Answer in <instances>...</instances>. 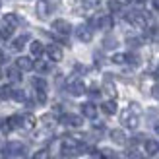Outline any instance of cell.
<instances>
[{
	"label": "cell",
	"instance_id": "30",
	"mask_svg": "<svg viewBox=\"0 0 159 159\" xmlns=\"http://www.w3.org/2000/svg\"><path fill=\"white\" fill-rule=\"evenodd\" d=\"M120 0H109V8H111V10H113V12H116V10H120Z\"/></svg>",
	"mask_w": 159,
	"mask_h": 159
},
{
	"label": "cell",
	"instance_id": "33",
	"mask_svg": "<svg viewBox=\"0 0 159 159\" xmlns=\"http://www.w3.org/2000/svg\"><path fill=\"white\" fill-rule=\"evenodd\" d=\"M37 101L41 103V105H45V103H47V95H45V91H37Z\"/></svg>",
	"mask_w": 159,
	"mask_h": 159
},
{
	"label": "cell",
	"instance_id": "27",
	"mask_svg": "<svg viewBox=\"0 0 159 159\" xmlns=\"http://www.w3.org/2000/svg\"><path fill=\"white\" fill-rule=\"evenodd\" d=\"M99 157H103V159H115L116 155H115V152H111V149H101Z\"/></svg>",
	"mask_w": 159,
	"mask_h": 159
},
{
	"label": "cell",
	"instance_id": "3",
	"mask_svg": "<svg viewBox=\"0 0 159 159\" xmlns=\"http://www.w3.org/2000/svg\"><path fill=\"white\" fill-rule=\"evenodd\" d=\"M76 37H78L82 43H89L91 39H93V27L89 25V23H82V25H78Z\"/></svg>",
	"mask_w": 159,
	"mask_h": 159
},
{
	"label": "cell",
	"instance_id": "35",
	"mask_svg": "<svg viewBox=\"0 0 159 159\" xmlns=\"http://www.w3.org/2000/svg\"><path fill=\"white\" fill-rule=\"evenodd\" d=\"M152 95H153L155 99H159V84H157V85H153V89H152Z\"/></svg>",
	"mask_w": 159,
	"mask_h": 159
},
{
	"label": "cell",
	"instance_id": "36",
	"mask_svg": "<svg viewBox=\"0 0 159 159\" xmlns=\"http://www.w3.org/2000/svg\"><path fill=\"white\" fill-rule=\"evenodd\" d=\"M6 60H8V57H6V52H4V51H0V64H4Z\"/></svg>",
	"mask_w": 159,
	"mask_h": 159
},
{
	"label": "cell",
	"instance_id": "19",
	"mask_svg": "<svg viewBox=\"0 0 159 159\" xmlns=\"http://www.w3.org/2000/svg\"><path fill=\"white\" fill-rule=\"evenodd\" d=\"M144 148H146V152L149 153V155H155L157 152H159V144L155 140H148L146 144H144Z\"/></svg>",
	"mask_w": 159,
	"mask_h": 159
},
{
	"label": "cell",
	"instance_id": "23",
	"mask_svg": "<svg viewBox=\"0 0 159 159\" xmlns=\"http://www.w3.org/2000/svg\"><path fill=\"white\" fill-rule=\"evenodd\" d=\"M12 99H14V101H20V103H21V101H25V91H21V89H14V91H12Z\"/></svg>",
	"mask_w": 159,
	"mask_h": 159
},
{
	"label": "cell",
	"instance_id": "13",
	"mask_svg": "<svg viewBox=\"0 0 159 159\" xmlns=\"http://www.w3.org/2000/svg\"><path fill=\"white\" fill-rule=\"evenodd\" d=\"M82 115L87 116V118H95L97 116V109H95L93 103H84L82 105Z\"/></svg>",
	"mask_w": 159,
	"mask_h": 159
},
{
	"label": "cell",
	"instance_id": "6",
	"mask_svg": "<svg viewBox=\"0 0 159 159\" xmlns=\"http://www.w3.org/2000/svg\"><path fill=\"white\" fill-rule=\"evenodd\" d=\"M52 29L57 31V33H60V35H68L70 31H72V25H70L66 20H54L52 21Z\"/></svg>",
	"mask_w": 159,
	"mask_h": 159
},
{
	"label": "cell",
	"instance_id": "1",
	"mask_svg": "<svg viewBox=\"0 0 159 159\" xmlns=\"http://www.w3.org/2000/svg\"><path fill=\"white\" fill-rule=\"evenodd\" d=\"M126 20H128L132 25H148L149 23V20H152V16H149L148 12H144V10H132V12H128L126 14Z\"/></svg>",
	"mask_w": 159,
	"mask_h": 159
},
{
	"label": "cell",
	"instance_id": "7",
	"mask_svg": "<svg viewBox=\"0 0 159 159\" xmlns=\"http://www.w3.org/2000/svg\"><path fill=\"white\" fill-rule=\"evenodd\" d=\"M6 153L8 155H21V153H25V146L21 142H10L6 146Z\"/></svg>",
	"mask_w": 159,
	"mask_h": 159
},
{
	"label": "cell",
	"instance_id": "26",
	"mask_svg": "<svg viewBox=\"0 0 159 159\" xmlns=\"http://www.w3.org/2000/svg\"><path fill=\"white\" fill-rule=\"evenodd\" d=\"M113 62H115V64H124V62H128V57L122 54V52H118V54L113 57Z\"/></svg>",
	"mask_w": 159,
	"mask_h": 159
},
{
	"label": "cell",
	"instance_id": "15",
	"mask_svg": "<svg viewBox=\"0 0 159 159\" xmlns=\"http://www.w3.org/2000/svg\"><path fill=\"white\" fill-rule=\"evenodd\" d=\"M27 41H29V37H27V35H20V37H16L14 41H12V49H14V51H21L23 47L27 45Z\"/></svg>",
	"mask_w": 159,
	"mask_h": 159
},
{
	"label": "cell",
	"instance_id": "22",
	"mask_svg": "<svg viewBox=\"0 0 159 159\" xmlns=\"http://www.w3.org/2000/svg\"><path fill=\"white\" fill-rule=\"evenodd\" d=\"M31 84L35 85L37 91H45V89H47V82H45L43 78H33V82H31Z\"/></svg>",
	"mask_w": 159,
	"mask_h": 159
},
{
	"label": "cell",
	"instance_id": "32",
	"mask_svg": "<svg viewBox=\"0 0 159 159\" xmlns=\"http://www.w3.org/2000/svg\"><path fill=\"white\" fill-rule=\"evenodd\" d=\"M140 45H142V41L138 37H130L128 39V47H134V49H136V47H140Z\"/></svg>",
	"mask_w": 159,
	"mask_h": 159
},
{
	"label": "cell",
	"instance_id": "37",
	"mask_svg": "<svg viewBox=\"0 0 159 159\" xmlns=\"http://www.w3.org/2000/svg\"><path fill=\"white\" fill-rule=\"evenodd\" d=\"M89 95H91V97H97V95H99V89H97V87H91V89H89Z\"/></svg>",
	"mask_w": 159,
	"mask_h": 159
},
{
	"label": "cell",
	"instance_id": "2",
	"mask_svg": "<svg viewBox=\"0 0 159 159\" xmlns=\"http://www.w3.org/2000/svg\"><path fill=\"white\" fill-rule=\"evenodd\" d=\"M120 120H122V124L126 126V128H130V130L136 128L138 122H140V118H138V115H136V113H134V105H132L130 109H124V111H122Z\"/></svg>",
	"mask_w": 159,
	"mask_h": 159
},
{
	"label": "cell",
	"instance_id": "31",
	"mask_svg": "<svg viewBox=\"0 0 159 159\" xmlns=\"http://www.w3.org/2000/svg\"><path fill=\"white\" fill-rule=\"evenodd\" d=\"M105 91L111 95V97H115V95H116V89H115V85L111 84V82H107V84H105Z\"/></svg>",
	"mask_w": 159,
	"mask_h": 159
},
{
	"label": "cell",
	"instance_id": "9",
	"mask_svg": "<svg viewBox=\"0 0 159 159\" xmlns=\"http://www.w3.org/2000/svg\"><path fill=\"white\" fill-rule=\"evenodd\" d=\"M16 66H18L21 72H29V70H33V68H35L33 60H31L29 57H20L18 60H16Z\"/></svg>",
	"mask_w": 159,
	"mask_h": 159
},
{
	"label": "cell",
	"instance_id": "16",
	"mask_svg": "<svg viewBox=\"0 0 159 159\" xmlns=\"http://www.w3.org/2000/svg\"><path fill=\"white\" fill-rule=\"evenodd\" d=\"M111 140H113L115 144H118V146L126 144V136H124L122 130H111Z\"/></svg>",
	"mask_w": 159,
	"mask_h": 159
},
{
	"label": "cell",
	"instance_id": "28",
	"mask_svg": "<svg viewBox=\"0 0 159 159\" xmlns=\"http://www.w3.org/2000/svg\"><path fill=\"white\" fill-rule=\"evenodd\" d=\"M12 33H14V27H10V25H4V27H2V31H0V35H2L4 39H8Z\"/></svg>",
	"mask_w": 159,
	"mask_h": 159
},
{
	"label": "cell",
	"instance_id": "34",
	"mask_svg": "<svg viewBox=\"0 0 159 159\" xmlns=\"http://www.w3.org/2000/svg\"><path fill=\"white\" fill-rule=\"evenodd\" d=\"M37 70H39V72H43V74H45V72H49V66H47L45 62H37Z\"/></svg>",
	"mask_w": 159,
	"mask_h": 159
},
{
	"label": "cell",
	"instance_id": "20",
	"mask_svg": "<svg viewBox=\"0 0 159 159\" xmlns=\"http://www.w3.org/2000/svg\"><path fill=\"white\" fill-rule=\"evenodd\" d=\"M101 109H103V113H105V115H115L116 113V103L115 101H105L101 105Z\"/></svg>",
	"mask_w": 159,
	"mask_h": 159
},
{
	"label": "cell",
	"instance_id": "21",
	"mask_svg": "<svg viewBox=\"0 0 159 159\" xmlns=\"http://www.w3.org/2000/svg\"><path fill=\"white\" fill-rule=\"evenodd\" d=\"M2 21H4V25H10V27H14V29H16V25L20 23V20H18V16H16V14H6Z\"/></svg>",
	"mask_w": 159,
	"mask_h": 159
},
{
	"label": "cell",
	"instance_id": "11",
	"mask_svg": "<svg viewBox=\"0 0 159 159\" xmlns=\"http://www.w3.org/2000/svg\"><path fill=\"white\" fill-rule=\"evenodd\" d=\"M2 126H4V130H16V128H21V116H20V115H14V116L8 118V120H6Z\"/></svg>",
	"mask_w": 159,
	"mask_h": 159
},
{
	"label": "cell",
	"instance_id": "41",
	"mask_svg": "<svg viewBox=\"0 0 159 159\" xmlns=\"http://www.w3.org/2000/svg\"><path fill=\"white\" fill-rule=\"evenodd\" d=\"M155 130H157V132H159V124H155Z\"/></svg>",
	"mask_w": 159,
	"mask_h": 159
},
{
	"label": "cell",
	"instance_id": "42",
	"mask_svg": "<svg viewBox=\"0 0 159 159\" xmlns=\"http://www.w3.org/2000/svg\"><path fill=\"white\" fill-rule=\"evenodd\" d=\"M0 126H2V122H0Z\"/></svg>",
	"mask_w": 159,
	"mask_h": 159
},
{
	"label": "cell",
	"instance_id": "18",
	"mask_svg": "<svg viewBox=\"0 0 159 159\" xmlns=\"http://www.w3.org/2000/svg\"><path fill=\"white\" fill-rule=\"evenodd\" d=\"M29 51H31V54H33V57H41V54L45 52V47H43L41 41H33V43L29 45Z\"/></svg>",
	"mask_w": 159,
	"mask_h": 159
},
{
	"label": "cell",
	"instance_id": "5",
	"mask_svg": "<svg viewBox=\"0 0 159 159\" xmlns=\"http://www.w3.org/2000/svg\"><path fill=\"white\" fill-rule=\"evenodd\" d=\"M68 91L74 95V97H78V95H84L85 93V85L82 80H70L68 82Z\"/></svg>",
	"mask_w": 159,
	"mask_h": 159
},
{
	"label": "cell",
	"instance_id": "10",
	"mask_svg": "<svg viewBox=\"0 0 159 159\" xmlns=\"http://www.w3.org/2000/svg\"><path fill=\"white\" fill-rule=\"evenodd\" d=\"M45 51H47V54H49L51 60H54V62H60L62 60V49H60L58 45H49Z\"/></svg>",
	"mask_w": 159,
	"mask_h": 159
},
{
	"label": "cell",
	"instance_id": "8",
	"mask_svg": "<svg viewBox=\"0 0 159 159\" xmlns=\"http://www.w3.org/2000/svg\"><path fill=\"white\" fill-rule=\"evenodd\" d=\"M64 124H68V126H74V128H80V126L84 124V116H78V115H64L60 118Z\"/></svg>",
	"mask_w": 159,
	"mask_h": 159
},
{
	"label": "cell",
	"instance_id": "14",
	"mask_svg": "<svg viewBox=\"0 0 159 159\" xmlns=\"http://www.w3.org/2000/svg\"><path fill=\"white\" fill-rule=\"evenodd\" d=\"M6 76L10 82H21V70L18 66H14V68H8L6 70Z\"/></svg>",
	"mask_w": 159,
	"mask_h": 159
},
{
	"label": "cell",
	"instance_id": "12",
	"mask_svg": "<svg viewBox=\"0 0 159 159\" xmlns=\"http://www.w3.org/2000/svg\"><path fill=\"white\" fill-rule=\"evenodd\" d=\"M51 12H52V8H51V4L47 2V0H41V2L37 4V14H39V18H49Z\"/></svg>",
	"mask_w": 159,
	"mask_h": 159
},
{
	"label": "cell",
	"instance_id": "39",
	"mask_svg": "<svg viewBox=\"0 0 159 159\" xmlns=\"http://www.w3.org/2000/svg\"><path fill=\"white\" fill-rule=\"evenodd\" d=\"M153 8H155V10H159V0H153Z\"/></svg>",
	"mask_w": 159,
	"mask_h": 159
},
{
	"label": "cell",
	"instance_id": "40",
	"mask_svg": "<svg viewBox=\"0 0 159 159\" xmlns=\"http://www.w3.org/2000/svg\"><path fill=\"white\" fill-rule=\"evenodd\" d=\"M155 78H159V68H157V72H155Z\"/></svg>",
	"mask_w": 159,
	"mask_h": 159
},
{
	"label": "cell",
	"instance_id": "43",
	"mask_svg": "<svg viewBox=\"0 0 159 159\" xmlns=\"http://www.w3.org/2000/svg\"><path fill=\"white\" fill-rule=\"evenodd\" d=\"M0 39H2V35H0Z\"/></svg>",
	"mask_w": 159,
	"mask_h": 159
},
{
	"label": "cell",
	"instance_id": "17",
	"mask_svg": "<svg viewBox=\"0 0 159 159\" xmlns=\"http://www.w3.org/2000/svg\"><path fill=\"white\" fill-rule=\"evenodd\" d=\"M21 128H25V130L35 128V116L33 115H23L21 116Z\"/></svg>",
	"mask_w": 159,
	"mask_h": 159
},
{
	"label": "cell",
	"instance_id": "24",
	"mask_svg": "<svg viewBox=\"0 0 159 159\" xmlns=\"http://www.w3.org/2000/svg\"><path fill=\"white\" fill-rule=\"evenodd\" d=\"M12 91H14V89H10L8 85L0 87V99H12Z\"/></svg>",
	"mask_w": 159,
	"mask_h": 159
},
{
	"label": "cell",
	"instance_id": "4",
	"mask_svg": "<svg viewBox=\"0 0 159 159\" xmlns=\"http://www.w3.org/2000/svg\"><path fill=\"white\" fill-rule=\"evenodd\" d=\"M91 27H99V29H111L113 27V18L109 14L105 16H97L95 20H91Z\"/></svg>",
	"mask_w": 159,
	"mask_h": 159
},
{
	"label": "cell",
	"instance_id": "29",
	"mask_svg": "<svg viewBox=\"0 0 159 159\" xmlns=\"http://www.w3.org/2000/svg\"><path fill=\"white\" fill-rule=\"evenodd\" d=\"M33 159H49V149H39L33 155Z\"/></svg>",
	"mask_w": 159,
	"mask_h": 159
},
{
	"label": "cell",
	"instance_id": "38",
	"mask_svg": "<svg viewBox=\"0 0 159 159\" xmlns=\"http://www.w3.org/2000/svg\"><path fill=\"white\" fill-rule=\"evenodd\" d=\"M80 2H84V4H87V6H93V4H97L99 0H80Z\"/></svg>",
	"mask_w": 159,
	"mask_h": 159
},
{
	"label": "cell",
	"instance_id": "25",
	"mask_svg": "<svg viewBox=\"0 0 159 159\" xmlns=\"http://www.w3.org/2000/svg\"><path fill=\"white\" fill-rule=\"evenodd\" d=\"M103 47H105V49H115L116 47V39H113V37H105V41H103Z\"/></svg>",
	"mask_w": 159,
	"mask_h": 159
}]
</instances>
